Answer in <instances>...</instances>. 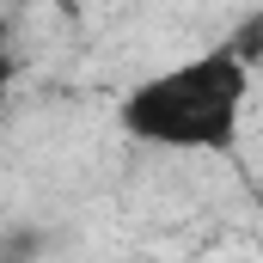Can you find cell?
Listing matches in <instances>:
<instances>
[{"mask_svg":"<svg viewBox=\"0 0 263 263\" xmlns=\"http://www.w3.org/2000/svg\"><path fill=\"white\" fill-rule=\"evenodd\" d=\"M245 98H251V67L233 49H202L190 62L147 73L129 86L117 123L141 147H172V153H233L245 129Z\"/></svg>","mask_w":263,"mask_h":263,"instance_id":"6da1fadb","label":"cell"},{"mask_svg":"<svg viewBox=\"0 0 263 263\" xmlns=\"http://www.w3.org/2000/svg\"><path fill=\"white\" fill-rule=\"evenodd\" d=\"M6 73H12V62H6V55H0V80H6Z\"/></svg>","mask_w":263,"mask_h":263,"instance_id":"7a4b0ae2","label":"cell"}]
</instances>
